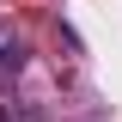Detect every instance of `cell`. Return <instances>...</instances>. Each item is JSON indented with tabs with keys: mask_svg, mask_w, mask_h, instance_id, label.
I'll list each match as a JSON object with an SVG mask.
<instances>
[{
	"mask_svg": "<svg viewBox=\"0 0 122 122\" xmlns=\"http://www.w3.org/2000/svg\"><path fill=\"white\" fill-rule=\"evenodd\" d=\"M25 61H30V49L18 43V37H0V73H18Z\"/></svg>",
	"mask_w": 122,
	"mask_h": 122,
	"instance_id": "cell-1",
	"label": "cell"
},
{
	"mask_svg": "<svg viewBox=\"0 0 122 122\" xmlns=\"http://www.w3.org/2000/svg\"><path fill=\"white\" fill-rule=\"evenodd\" d=\"M0 122H37V110H30L25 98H12V92H6V98H0Z\"/></svg>",
	"mask_w": 122,
	"mask_h": 122,
	"instance_id": "cell-2",
	"label": "cell"
}]
</instances>
